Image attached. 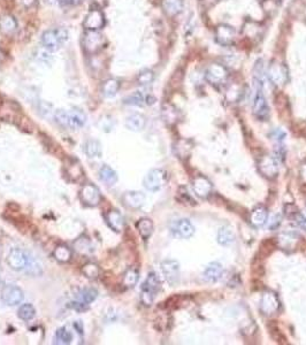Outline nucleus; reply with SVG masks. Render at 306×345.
I'll use <instances>...</instances> for the list:
<instances>
[{
    "instance_id": "f257e3e1",
    "label": "nucleus",
    "mask_w": 306,
    "mask_h": 345,
    "mask_svg": "<svg viewBox=\"0 0 306 345\" xmlns=\"http://www.w3.org/2000/svg\"><path fill=\"white\" fill-rule=\"evenodd\" d=\"M6 263H7L9 268L15 270V272H23V270H26L27 273L29 268L36 263V260L27 251L20 249V247H13L7 254Z\"/></svg>"
},
{
    "instance_id": "f03ea898",
    "label": "nucleus",
    "mask_w": 306,
    "mask_h": 345,
    "mask_svg": "<svg viewBox=\"0 0 306 345\" xmlns=\"http://www.w3.org/2000/svg\"><path fill=\"white\" fill-rule=\"evenodd\" d=\"M68 39V32L62 28L46 30L42 35V44L50 51H56Z\"/></svg>"
},
{
    "instance_id": "7ed1b4c3",
    "label": "nucleus",
    "mask_w": 306,
    "mask_h": 345,
    "mask_svg": "<svg viewBox=\"0 0 306 345\" xmlns=\"http://www.w3.org/2000/svg\"><path fill=\"white\" fill-rule=\"evenodd\" d=\"M161 283L159 277L156 273H150L147 275L145 282L143 283L142 293H140V300L144 306H151L153 304L154 297L160 290Z\"/></svg>"
},
{
    "instance_id": "20e7f679",
    "label": "nucleus",
    "mask_w": 306,
    "mask_h": 345,
    "mask_svg": "<svg viewBox=\"0 0 306 345\" xmlns=\"http://www.w3.org/2000/svg\"><path fill=\"white\" fill-rule=\"evenodd\" d=\"M228 78H229V73L226 67L221 63H211L205 70V79L215 88L226 84Z\"/></svg>"
},
{
    "instance_id": "39448f33",
    "label": "nucleus",
    "mask_w": 306,
    "mask_h": 345,
    "mask_svg": "<svg viewBox=\"0 0 306 345\" xmlns=\"http://www.w3.org/2000/svg\"><path fill=\"white\" fill-rule=\"evenodd\" d=\"M267 78L274 85L282 86L288 82V69L283 63L273 61L268 66Z\"/></svg>"
},
{
    "instance_id": "423d86ee",
    "label": "nucleus",
    "mask_w": 306,
    "mask_h": 345,
    "mask_svg": "<svg viewBox=\"0 0 306 345\" xmlns=\"http://www.w3.org/2000/svg\"><path fill=\"white\" fill-rule=\"evenodd\" d=\"M80 198L82 200L84 205L95 207L98 206L102 196H100V191L93 183H86L82 186L80 191Z\"/></svg>"
},
{
    "instance_id": "0eeeda50",
    "label": "nucleus",
    "mask_w": 306,
    "mask_h": 345,
    "mask_svg": "<svg viewBox=\"0 0 306 345\" xmlns=\"http://www.w3.org/2000/svg\"><path fill=\"white\" fill-rule=\"evenodd\" d=\"M167 181V173L163 169H152L144 177V186L149 191H158L165 186Z\"/></svg>"
},
{
    "instance_id": "6e6552de",
    "label": "nucleus",
    "mask_w": 306,
    "mask_h": 345,
    "mask_svg": "<svg viewBox=\"0 0 306 345\" xmlns=\"http://www.w3.org/2000/svg\"><path fill=\"white\" fill-rule=\"evenodd\" d=\"M0 297H1V300L8 306H18L23 301L25 294H23V291L14 284H6L1 289Z\"/></svg>"
},
{
    "instance_id": "1a4fd4ad",
    "label": "nucleus",
    "mask_w": 306,
    "mask_h": 345,
    "mask_svg": "<svg viewBox=\"0 0 306 345\" xmlns=\"http://www.w3.org/2000/svg\"><path fill=\"white\" fill-rule=\"evenodd\" d=\"M259 172L266 179H275L278 175V172H280L278 159L273 156L261 157V159L259 160Z\"/></svg>"
},
{
    "instance_id": "9d476101",
    "label": "nucleus",
    "mask_w": 306,
    "mask_h": 345,
    "mask_svg": "<svg viewBox=\"0 0 306 345\" xmlns=\"http://www.w3.org/2000/svg\"><path fill=\"white\" fill-rule=\"evenodd\" d=\"M105 45V38L98 31L86 30L83 37V48L87 53H97Z\"/></svg>"
},
{
    "instance_id": "9b49d317",
    "label": "nucleus",
    "mask_w": 306,
    "mask_h": 345,
    "mask_svg": "<svg viewBox=\"0 0 306 345\" xmlns=\"http://www.w3.org/2000/svg\"><path fill=\"white\" fill-rule=\"evenodd\" d=\"M105 25V16L99 7L90 9L83 22V27L85 30L90 31H98Z\"/></svg>"
},
{
    "instance_id": "f8f14e48",
    "label": "nucleus",
    "mask_w": 306,
    "mask_h": 345,
    "mask_svg": "<svg viewBox=\"0 0 306 345\" xmlns=\"http://www.w3.org/2000/svg\"><path fill=\"white\" fill-rule=\"evenodd\" d=\"M280 309V299L273 291H266L261 297L260 310L265 316H273Z\"/></svg>"
},
{
    "instance_id": "ddd939ff",
    "label": "nucleus",
    "mask_w": 306,
    "mask_h": 345,
    "mask_svg": "<svg viewBox=\"0 0 306 345\" xmlns=\"http://www.w3.org/2000/svg\"><path fill=\"white\" fill-rule=\"evenodd\" d=\"M161 272L170 286H175L180 281V265L176 260H164L161 263Z\"/></svg>"
},
{
    "instance_id": "4468645a",
    "label": "nucleus",
    "mask_w": 306,
    "mask_h": 345,
    "mask_svg": "<svg viewBox=\"0 0 306 345\" xmlns=\"http://www.w3.org/2000/svg\"><path fill=\"white\" fill-rule=\"evenodd\" d=\"M235 36H236V31H235V29L229 25H219L217 28H215V42L221 46H229L233 44Z\"/></svg>"
},
{
    "instance_id": "2eb2a0df",
    "label": "nucleus",
    "mask_w": 306,
    "mask_h": 345,
    "mask_svg": "<svg viewBox=\"0 0 306 345\" xmlns=\"http://www.w3.org/2000/svg\"><path fill=\"white\" fill-rule=\"evenodd\" d=\"M193 189L195 195L201 199H205L212 195L213 186H212V182L206 176L197 175L193 179Z\"/></svg>"
},
{
    "instance_id": "dca6fc26",
    "label": "nucleus",
    "mask_w": 306,
    "mask_h": 345,
    "mask_svg": "<svg viewBox=\"0 0 306 345\" xmlns=\"http://www.w3.org/2000/svg\"><path fill=\"white\" fill-rule=\"evenodd\" d=\"M253 114L255 118L261 120V121H266L270 118V107L267 105L266 98L262 95L261 86L258 88L257 92H255L253 99Z\"/></svg>"
},
{
    "instance_id": "f3484780",
    "label": "nucleus",
    "mask_w": 306,
    "mask_h": 345,
    "mask_svg": "<svg viewBox=\"0 0 306 345\" xmlns=\"http://www.w3.org/2000/svg\"><path fill=\"white\" fill-rule=\"evenodd\" d=\"M121 200H122L124 206L129 207V209L137 210L140 209V207L145 204L146 197L144 193L139 192V191H128V192L123 193Z\"/></svg>"
},
{
    "instance_id": "a211bd4d",
    "label": "nucleus",
    "mask_w": 306,
    "mask_h": 345,
    "mask_svg": "<svg viewBox=\"0 0 306 345\" xmlns=\"http://www.w3.org/2000/svg\"><path fill=\"white\" fill-rule=\"evenodd\" d=\"M171 232L175 236L181 239H190L195 234V228L189 220L181 219L171 224Z\"/></svg>"
},
{
    "instance_id": "6ab92c4d",
    "label": "nucleus",
    "mask_w": 306,
    "mask_h": 345,
    "mask_svg": "<svg viewBox=\"0 0 306 345\" xmlns=\"http://www.w3.org/2000/svg\"><path fill=\"white\" fill-rule=\"evenodd\" d=\"M105 221L111 229L115 233L122 232L124 228V219L117 210H110L105 214Z\"/></svg>"
},
{
    "instance_id": "aec40b11",
    "label": "nucleus",
    "mask_w": 306,
    "mask_h": 345,
    "mask_svg": "<svg viewBox=\"0 0 306 345\" xmlns=\"http://www.w3.org/2000/svg\"><path fill=\"white\" fill-rule=\"evenodd\" d=\"M86 123V115L82 109L73 108L68 112V128L79 129Z\"/></svg>"
},
{
    "instance_id": "412c9836",
    "label": "nucleus",
    "mask_w": 306,
    "mask_h": 345,
    "mask_svg": "<svg viewBox=\"0 0 306 345\" xmlns=\"http://www.w3.org/2000/svg\"><path fill=\"white\" fill-rule=\"evenodd\" d=\"M223 268L219 263H212L205 268L203 272V279L206 282H217L223 276Z\"/></svg>"
},
{
    "instance_id": "4be33fe9",
    "label": "nucleus",
    "mask_w": 306,
    "mask_h": 345,
    "mask_svg": "<svg viewBox=\"0 0 306 345\" xmlns=\"http://www.w3.org/2000/svg\"><path fill=\"white\" fill-rule=\"evenodd\" d=\"M126 126L131 132H142L146 126L145 116L139 113L131 114L126 120Z\"/></svg>"
},
{
    "instance_id": "5701e85b",
    "label": "nucleus",
    "mask_w": 306,
    "mask_h": 345,
    "mask_svg": "<svg viewBox=\"0 0 306 345\" xmlns=\"http://www.w3.org/2000/svg\"><path fill=\"white\" fill-rule=\"evenodd\" d=\"M268 211L264 205H259L251 212L250 221L254 227H262L267 222Z\"/></svg>"
},
{
    "instance_id": "b1692460",
    "label": "nucleus",
    "mask_w": 306,
    "mask_h": 345,
    "mask_svg": "<svg viewBox=\"0 0 306 345\" xmlns=\"http://www.w3.org/2000/svg\"><path fill=\"white\" fill-rule=\"evenodd\" d=\"M163 8L169 16L180 14L183 9V0H163Z\"/></svg>"
},
{
    "instance_id": "393cba45",
    "label": "nucleus",
    "mask_w": 306,
    "mask_h": 345,
    "mask_svg": "<svg viewBox=\"0 0 306 345\" xmlns=\"http://www.w3.org/2000/svg\"><path fill=\"white\" fill-rule=\"evenodd\" d=\"M98 297V291L93 288H83L82 290L79 291L76 296V300L80 301V303L89 305L93 303Z\"/></svg>"
},
{
    "instance_id": "a878e982",
    "label": "nucleus",
    "mask_w": 306,
    "mask_h": 345,
    "mask_svg": "<svg viewBox=\"0 0 306 345\" xmlns=\"http://www.w3.org/2000/svg\"><path fill=\"white\" fill-rule=\"evenodd\" d=\"M235 242V234L233 228L229 226H223L218 232V243L221 245H230Z\"/></svg>"
},
{
    "instance_id": "bb28decb",
    "label": "nucleus",
    "mask_w": 306,
    "mask_h": 345,
    "mask_svg": "<svg viewBox=\"0 0 306 345\" xmlns=\"http://www.w3.org/2000/svg\"><path fill=\"white\" fill-rule=\"evenodd\" d=\"M136 228L137 230H139V235L142 236L144 239H147L151 235H152L154 226H153L152 220L147 219V217H143V219L137 221Z\"/></svg>"
},
{
    "instance_id": "cd10ccee",
    "label": "nucleus",
    "mask_w": 306,
    "mask_h": 345,
    "mask_svg": "<svg viewBox=\"0 0 306 345\" xmlns=\"http://www.w3.org/2000/svg\"><path fill=\"white\" fill-rule=\"evenodd\" d=\"M99 177L104 183L107 184V186H114V184H116L117 180H119L115 170L106 165H104L102 168H100Z\"/></svg>"
},
{
    "instance_id": "c85d7f7f",
    "label": "nucleus",
    "mask_w": 306,
    "mask_h": 345,
    "mask_svg": "<svg viewBox=\"0 0 306 345\" xmlns=\"http://www.w3.org/2000/svg\"><path fill=\"white\" fill-rule=\"evenodd\" d=\"M120 90V82L116 79H109L104 82L102 92L106 98H113Z\"/></svg>"
},
{
    "instance_id": "c756f323",
    "label": "nucleus",
    "mask_w": 306,
    "mask_h": 345,
    "mask_svg": "<svg viewBox=\"0 0 306 345\" xmlns=\"http://www.w3.org/2000/svg\"><path fill=\"white\" fill-rule=\"evenodd\" d=\"M53 257L56 258V260H58L59 263H69L73 258V252L68 246L65 244H60L53 251Z\"/></svg>"
},
{
    "instance_id": "7c9ffc66",
    "label": "nucleus",
    "mask_w": 306,
    "mask_h": 345,
    "mask_svg": "<svg viewBox=\"0 0 306 345\" xmlns=\"http://www.w3.org/2000/svg\"><path fill=\"white\" fill-rule=\"evenodd\" d=\"M139 279V270H137L136 268L131 267V268H129V269H127L126 273L123 274L122 284L126 288H133V287L136 286Z\"/></svg>"
},
{
    "instance_id": "2f4dec72",
    "label": "nucleus",
    "mask_w": 306,
    "mask_h": 345,
    "mask_svg": "<svg viewBox=\"0 0 306 345\" xmlns=\"http://www.w3.org/2000/svg\"><path fill=\"white\" fill-rule=\"evenodd\" d=\"M84 152H85L86 156L90 157V158H97V157L102 155V145H100V143L96 139L87 140L85 145H84Z\"/></svg>"
},
{
    "instance_id": "473e14b6",
    "label": "nucleus",
    "mask_w": 306,
    "mask_h": 345,
    "mask_svg": "<svg viewBox=\"0 0 306 345\" xmlns=\"http://www.w3.org/2000/svg\"><path fill=\"white\" fill-rule=\"evenodd\" d=\"M73 341V333L67 327H62L60 329L56 330L55 343L60 345L70 344Z\"/></svg>"
},
{
    "instance_id": "72a5a7b5",
    "label": "nucleus",
    "mask_w": 306,
    "mask_h": 345,
    "mask_svg": "<svg viewBox=\"0 0 306 345\" xmlns=\"http://www.w3.org/2000/svg\"><path fill=\"white\" fill-rule=\"evenodd\" d=\"M36 316V309L31 304H23L18 311V317L22 321H30Z\"/></svg>"
},
{
    "instance_id": "f704fd0d",
    "label": "nucleus",
    "mask_w": 306,
    "mask_h": 345,
    "mask_svg": "<svg viewBox=\"0 0 306 345\" xmlns=\"http://www.w3.org/2000/svg\"><path fill=\"white\" fill-rule=\"evenodd\" d=\"M82 274L86 279L96 280L100 275V268L95 263H87L82 267Z\"/></svg>"
},
{
    "instance_id": "c9c22d12",
    "label": "nucleus",
    "mask_w": 306,
    "mask_h": 345,
    "mask_svg": "<svg viewBox=\"0 0 306 345\" xmlns=\"http://www.w3.org/2000/svg\"><path fill=\"white\" fill-rule=\"evenodd\" d=\"M268 329H270V334L273 340L278 344H288L287 337L285 335L282 333V330L280 329V327L278 326L275 322H271L268 324Z\"/></svg>"
},
{
    "instance_id": "e433bc0d",
    "label": "nucleus",
    "mask_w": 306,
    "mask_h": 345,
    "mask_svg": "<svg viewBox=\"0 0 306 345\" xmlns=\"http://www.w3.org/2000/svg\"><path fill=\"white\" fill-rule=\"evenodd\" d=\"M16 28H18V22H16V20L12 15H5L4 18H1V20H0V29L4 32L11 33L15 31Z\"/></svg>"
},
{
    "instance_id": "4c0bfd02",
    "label": "nucleus",
    "mask_w": 306,
    "mask_h": 345,
    "mask_svg": "<svg viewBox=\"0 0 306 345\" xmlns=\"http://www.w3.org/2000/svg\"><path fill=\"white\" fill-rule=\"evenodd\" d=\"M297 239H298V236L294 235V234L284 233V234H282V235L280 236V239H278L277 242L278 246L280 245L281 247H283V249H285V250L291 249V247H294L296 245V243H297Z\"/></svg>"
},
{
    "instance_id": "58836bf2",
    "label": "nucleus",
    "mask_w": 306,
    "mask_h": 345,
    "mask_svg": "<svg viewBox=\"0 0 306 345\" xmlns=\"http://www.w3.org/2000/svg\"><path fill=\"white\" fill-rule=\"evenodd\" d=\"M124 104H127V105H133V106H143L144 103H146V98L144 97V95L142 92L136 91L134 93H131L126 98L123 99Z\"/></svg>"
},
{
    "instance_id": "ea45409f",
    "label": "nucleus",
    "mask_w": 306,
    "mask_h": 345,
    "mask_svg": "<svg viewBox=\"0 0 306 345\" xmlns=\"http://www.w3.org/2000/svg\"><path fill=\"white\" fill-rule=\"evenodd\" d=\"M177 199L180 200L181 203L184 204V205H190V206H195L196 205V202H195L194 197L190 195L189 191H188L187 186H180L179 191H177Z\"/></svg>"
},
{
    "instance_id": "a19ab883",
    "label": "nucleus",
    "mask_w": 306,
    "mask_h": 345,
    "mask_svg": "<svg viewBox=\"0 0 306 345\" xmlns=\"http://www.w3.org/2000/svg\"><path fill=\"white\" fill-rule=\"evenodd\" d=\"M278 247V243L277 240H274L273 239H267L266 240H264V242L261 243L260 250H259V253L261 254L262 257H267L270 256V254L273 252V251Z\"/></svg>"
},
{
    "instance_id": "79ce46f5",
    "label": "nucleus",
    "mask_w": 306,
    "mask_h": 345,
    "mask_svg": "<svg viewBox=\"0 0 306 345\" xmlns=\"http://www.w3.org/2000/svg\"><path fill=\"white\" fill-rule=\"evenodd\" d=\"M154 80V74L152 70L150 69H144L139 74V76H137V83H139V85H150L151 83L153 82Z\"/></svg>"
},
{
    "instance_id": "37998d69",
    "label": "nucleus",
    "mask_w": 306,
    "mask_h": 345,
    "mask_svg": "<svg viewBox=\"0 0 306 345\" xmlns=\"http://www.w3.org/2000/svg\"><path fill=\"white\" fill-rule=\"evenodd\" d=\"M163 115L165 121L168 123H174L177 120V110L174 106L165 105L163 107Z\"/></svg>"
},
{
    "instance_id": "c03bdc74",
    "label": "nucleus",
    "mask_w": 306,
    "mask_h": 345,
    "mask_svg": "<svg viewBox=\"0 0 306 345\" xmlns=\"http://www.w3.org/2000/svg\"><path fill=\"white\" fill-rule=\"evenodd\" d=\"M290 219L292 220V222H294L296 226H297L298 228H301L302 230H304V232H306V217L303 215V214L299 212L297 213H295L294 215H292Z\"/></svg>"
},
{
    "instance_id": "a18cd8bd",
    "label": "nucleus",
    "mask_w": 306,
    "mask_h": 345,
    "mask_svg": "<svg viewBox=\"0 0 306 345\" xmlns=\"http://www.w3.org/2000/svg\"><path fill=\"white\" fill-rule=\"evenodd\" d=\"M298 211L299 210L297 209V206H296L295 204H285L284 205V214L289 217V219H290L295 213H297Z\"/></svg>"
},
{
    "instance_id": "49530a36",
    "label": "nucleus",
    "mask_w": 306,
    "mask_h": 345,
    "mask_svg": "<svg viewBox=\"0 0 306 345\" xmlns=\"http://www.w3.org/2000/svg\"><path fill=\"white\" fill-rule=\"evenodd\" d=\"M281 220H282V216L278 215V214L274 215L273 217H271L270 223H268V228H270V229H277V228H278V226L281 224Z\"/></svg>"
},
{
    "instance_id": "de8ad7c7",
    "label": "nucleus",
    "mask_w": 306,
    "mask_h": 345,
    "mask_svg": "<svg viewBox=\"0 0 306 345\" xmlns=\"http://www.w3.org/2000/svg\"><path fill=\"white\" fill-rule=\"evenodd\" d=\"M271 137L273 139L278 140V142H282V140H283L284 137H285V133L281 129H275L274 132L271 133Z\"/></svg>"
},
{
    "instance_id": "09e8293b",
    "label": "nucleus",
    "mask_w": 306,
    "mask_h": 345,
    "mask_svg": "<svg viewBox=\"0 0 306 345\" xmlns=\"http://www.w3.org/2000/svg\"><path fill=\"white\" fill-rule=\"evenodd\" d=\"M220 0H199V4L203 6L205 9H208L213 7L214 5H217Z\"/></svg>"
},
{
    "instance_id": "8fccbe9b",
    "label": "nucleus",
    "mask_w": 306,
    "mask_h": 345,
    "mask_svg": "<svg viewBox=\"0 0 306 345\" xmlns=\"http://www.w3.org/2000/svg\"><path fill=\"white\" fill-rule=\"evenodd\" d=\"M58 1L62 6H75L77 4H80L82 0H58Z\"/></svg>"
},
{
    "instance_id": "3c124183",
    "label": "nucleus",
    "mask_w": 306,
    "mask_h": 345,
    "mask_svg": "<svg viewBox=\"0 0 306 345\" xmlns=\"http://www.w3.org/2000/svg\"><path fill=\"white\" fill-rule=\"evenodd\" d=\"M36 0H18L19 4H21L23 7H30V6H32L35 4Z\"/></svg>"
},
{
    "instance_id": "603ef678",
    "label": "nucleus",
    "mask_w": 306,
    "mask_h": 345,
    "mask_svg": "<svg viewBox=\"0 0 306 345\" xmlns=\"http://www.w3.org/2000/svg\"><path fill=\"white\" fill-rule=\"evenodd\" d=\"M107 2V0H93V4L98 6V7H103V6H105Z\"/></svg>"
},
{
    "instance_id": "864d4df0",
    "label": "nucleus",
    "mask_w": 306,
    "mask_h": 345,
    "mask_svg": "<svg viewBox=\"0 0 306 345\" xmlns=\"http://www.w3.org/2000/svg\"><path fill=\"white\" fill-rule=\"evenodd\" d=\"M301 174H302V176L304 177V179L306 180V165H303L302 170H301Z\"/></svg>"
}]
</instances>
